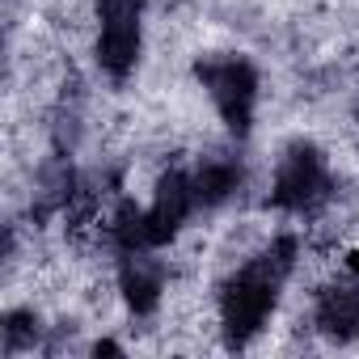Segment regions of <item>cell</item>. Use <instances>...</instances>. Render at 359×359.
<instances>
[{"mask_svg":"<svg viewBox=\"0 0 359 359\" xmlns=\"http://www.w3.org/2000/svg\"><path fill=\"white\" fill-rule=\"evenodd\" d=\"M292 266H296V237H275L220 287V330L229 346H245L266 325Z\"/></svg>","mask_w":359,"mask_h":359,"instance_id":"obj_1","label":"cell"},{"mask_svg":"<svg viewBox=\"0 0 359 359\" xmlns=\"http://www.w3.org/2000/svg\"><path fill=\"white\" fill-rule=\"evenodd\" d=\"M195 76L212 93L224 127L233 135H250L254 106H258V68L245 55H203L195 64Z\"/></svg>","mask_w":359,"mask_h":359,"instance_id":"obj_2","label":"cell"},{"mask_svg":"<svg viewBox=\"0 0 359 359\" xmlns=\"http://www.w3.org/2000/svg\"><path fill=\"white\" fill-rule=\"evenodd\" d=\"M330 195V169L313 144H292L275 165L271 203L279 212H313Z\"/></svg>","mask_w":359,"mask_h":359,"instance_id":"obj_3","label":"cell"},{"mask_svg":"<svg viewBox=\"0 0 359 359\" xmlns=\"http://www.w3.org/2000/svg\"><path fill=\"white\" fill-rule=\"evenodd\" d=\"M140 13L144 0H97V64L110 81H127L140 60Z\"/></svg>","mask_w":359,"mask_h":359,"instance_id":"obj_4","label":"cell"},{"mask_svg":"<svg viewBox=\"0 0 359 359\" xmlns=\"http://www.w3.org/2000/svg\"><path fill=\"white\" fill-rule=\"evenodd\" d=\"M195 177L182 173V169H169L161 182H156V195H152V208L144 212V233H148V250L165 245L177 237V229L187 224V216L195 212Z\"/></svg>","mask_w":359,"mask_h":359,"instance_id":"obj_5","label":"cell"},{"mask_svg":"<svg viewBox=\"0 0 359 359\" xmlns=\"http://www.w3.org/2000/svg\"><path fill=\"white\" fill-rule=\"evenodd\" d=\"M118 287H123V300L131 313L148 317L156 304H161V292H165V271L148 258V250H135V254H123V266H118Z\"/></svg>","mask_w":359,"mask_h":359,"instance_id":"obj_6","label":"cell"},{"mask_svg":"<svg viewBox=\"0 0 359 359\" xmlns=\"http://www.w3.org/2000/svg\"><path fill=\"white\" fill-rule=\"evenodd\" d=\"M313 321L325 338L334 342H351L359 334V292L355 287H325L317 296V309H313Z\"/></svg>","mask_w":359,"mask_h":359,"instance_id":"obj_7","label":"cell"},{"mask_svg":"<svg viewBox=\"0 0 359 359\" xmlns=\"http://www.w3.org/2000/svg\"><path fill=\"white\" fill-rule=\"evenodd\" d=\"M191 177H195V199H199L203 208H220V203L233 199L237 187H241V165H237L233 156L216 152V156H208Z\"/></svg>","mask_w":359,"mask_h":359,"instance_id":"obj_8","label":"cell"},{"mask_svg":"<svg viewBox=\"0 0 359 359\" xmlns=\"http://www.w3.org/2000/svg\"><path fill=\"white\" fill-rule=\"evenodd\" d=\"M34 338H39V317H34L30 309H13V313H5V351H9V355L34 346Z\"/></svg>","mask_w":359,"mask_h":359,"instance_id":"obj_9","label":"cell"},{"mask_svg":"<svg viewBox=\"0 0 359 359\" xmlns=\"http://www.w3.org/2000/svg\"><path fill=\"white\" fill-rule=\"evenodd\" d=\"M346 271L359 279V250H351V254H346Z\"/></svg>","mask_w":359,"mask_h":359,"instance_id":"obj_10","label":"cell"},{"mask_svg":"<svg viewBox=\"0 0 359 359\" xmlns=\"http://www.w3.org/2000/svg\"><path fill=\"white\" fill-rule=\"evenodd\" d=\"M93 355H118V346H114V342H97Z\"/></svg>","mask_w":359,"mask_h":359,"instance_id":"obj_11","label":"cell"}]
</instances>
